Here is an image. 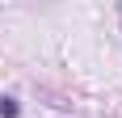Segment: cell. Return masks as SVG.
Returning a JSON list of instances; mask_svg holds the SVG:
<instances>
[{"instance_id":"6da1fadb","label":"cell","mask_w":122,"mask_h":118,"mask_svg":"<svg viewBox=\"0 0 122 118\" xmlns=\"http://www.w3.org/2000/svg\"><path fill=\"white\" fill-rule=\"evenodd\" d=\"M0 118H21V106H17V97H0Z\"/></svg>"}]
</instances>
